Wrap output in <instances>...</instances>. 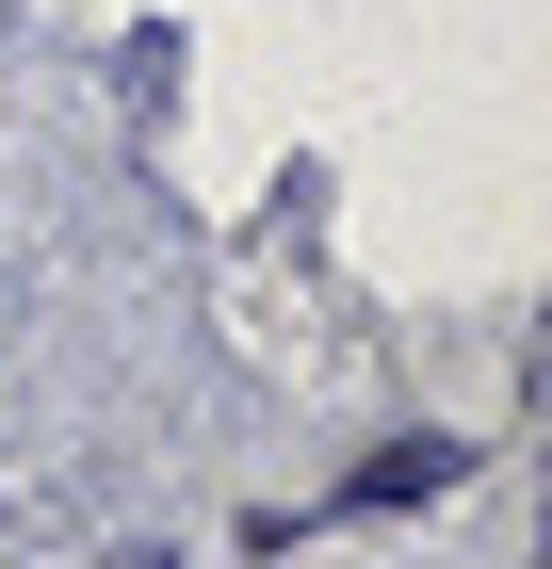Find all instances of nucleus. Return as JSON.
<instances>
[{"instance_id":"1","label":"nucleus","mask_w":552,"mask_h":569,"mask_svg":"<svg viewBox=\"0 0 552 569\" xmlns=\"http://www.w3.org/2000/svg\"><path fill=\"white\" fill-rule=\"evenodd\" d=\"M455 472H471L455 439H390V456H374V472H358V488H341V505H358V521H390V505H439V488H455Z\"/></svg>"}]
</instances>
